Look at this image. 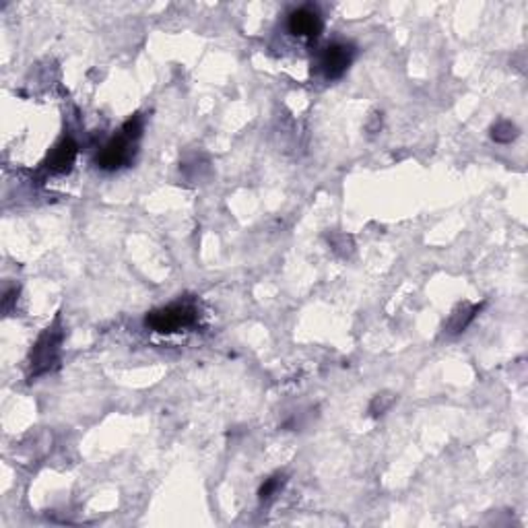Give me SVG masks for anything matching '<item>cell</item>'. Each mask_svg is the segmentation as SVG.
Returning <instances> with one entry per match:
<instances>
[{
    "mask_svg": "<svg viewBox=\"0 0 528 528\" xmlns=\"http://www.w3.org/2000/svg\"><path fill=\"white\" fill-rule=\"evenodd\" d=\"M62 339H64V330L60 326V318H56L54 324H50L42 332V337L37 339V343L31 351V357H29V368H31L29 376L31 378H37V376L46 373L58 361Z\"/></svg>",
    "mask_w": 528,
    "mask_h": 528,
    "instance_id": "obj_1",
    "label": "cell"
},
{
    "mask_svg": "<svg viewBox=\"0 0 528 528\" xmlns=\"http://www.w3.org/2000/svg\"><path fill=\"white\" fill-rule=\"evenodd\" d=\"M198 318V312L194 306H188V304H174V306H167V308H159V310H153L151 314H147L145 318V324L155 330V332H161V335H169V332H176L180 328H186V326H192Z\"/></svg>",
    "mask_w": 528,
    "mask_h": 528,
    "instance_id": "obj_2",
    "label": "cell"
},
{
    "mask_svg": "<svg viewBox=\"0 0 528 528\" xmlns=\"http://www.w3.org/2000/svg\"><path fill=\"white\" fill-rule=\"evenodd\" d=\"M355 56V48L351 44H330L320 54V71L326 79H339L347 73Z\"/></svg>",
    "mask_w": 528,
    "mask_h": 528,
    "instance_id": "obj_3",
    "label": "cell"
},
{
    "mask_svg": "<svg viewBox=\"0 0 528 528\" xmlns=\"http://www.w3.org/2000/svg\"><path fill=\"white\" fill-rule=\"evenodd\" d=\"M131 143L132 140H128V138L122 136V134L116 136V138H112L106 147L100 151V155H97V165H100L102 169H106V172H114V169L122 167L124 163H128L132 157Z\"/></svg>",
    "mask_w": 528,
    "mask_h": 528,
    "instance_id": "obj_4",
    "label": "cell"
},
{
    "mask_svg": "<svg viewBox=\"0 0 528 528\" xmlns=\"http://www.w3.org/2000/svg\"><path fill=\"white\" fill-rule=\"evenodd\" d=\"M289 33L297 35V37H306V40H316L318 35L322 33V17L318 15L314 8H297L289 15Z\"/></svg>",
    "mask_w": 528,
    "mask_h": 528,
    "instance_id": "obj_5",
    "label": "cell"
},
{
    "mask_svg": "<svg viewBox=\"0 0 528 528\" xmlns=\"http://www.w3.org/2000/svg\"><path fill=\"white\" fill-rule=\"evenodd\" d=\"M77 153H79V147L73 138H62L46 159V165L50 172H56V174H64L73 167L75 159H77Z\"/></svg>",
    "mask_w": 528,
    "mask_h": 528,
    "instance_id": "obj_6",
    "label": "cell"
},
{
    "mask_svg": "<svg viewBox=\"0 0 528 528\" xmlns=\"http://www.w3.org/2000/svg\"><path fill=\"white\" fill-rule=\"evenodd\" d=\"M481 312V306H469V304H462L460 308H456L454 310V314L450 316L448 320V332L450 335H458V332H462L473 320L475 316Z\"/></svg>",
    "mask_w": 528,
    "mask_h": 528,
    "instance_id": "obj_7",
    "label": "cell"
},
{
    "mask_svg": "<svg viewBox=\"0 0 528 528\" xmlns=\"http://www.w3.org/2000/svg\"><path fill=\"white\" fill-rule=\"evenodd\" d=\"M518 136V126L510 120H500L491 126V138L496 143H502V145H508L512 143L514 138Z\"/></svg>",
    "mask_w": 528,
    "mask_h": 528,
    "instance_id": "obj_8",
    "label": "cell"
},
{
    "mask_svg": "<svg viewBox=\"0 0 528 528\" xmlns=\"http://www.w3.org/2000/svg\"><path fill=\"white\" fill-rule=\"evenodd\" d=\"M395 402H396L395 392H388V390H384V392H378V395L371 398L370 415H371V417H380V415L388 413V411L392 409V404H395Z\"/></svg>",
    "mask_w": 528,
    "mask_h": 528,
    "instance_id": "obj_9",
    "label": "cell"
},
{
    "mask_svg": "<svg viewBox=\"0 0 528 528\" xmlns=\"http://www.w3.org/2000/svg\"><path fill=\"white\" fill-rule=\"evenodd\" d=\"M283 485H285V476L283 475L268 476V479L263 483L260 491H258V498H260L263 502H268L270 498H275V493H277Z\"/></svg>",
    "mask_w": 528,
    "mask_h": 528,
    "instance_id": "obj_10",
    "label": "cell"
},
{
    "mask_svg": "<svg viewBox=\"0 0 528 528\" xmlns=\"http://www.w3.org/2000/svg\"><path fill=\"white\" fill-rule=\"evenodd\" d=\"M328 241H330L332 250L339 256H351V252H353V239L349 238V236H344V234H332L328 238Z\"/></svg>",
    "mask_w": 528,
    "mask_h": 528,
    "instance_id": "obj_11",
    "label": "cell"
},
{
    "mask_svg": "<svg viewBox=\"0 0 528 528\" xmlns=\"http://www.w3.org/2000/svg\"><path fill=\"white\" fill-rule=\"evenodd\" d=\"M140 132H143V118L138 114L132 116L131 120H126L122 126V136H126L128 140H136L140 136Z\"/></svg>",
    "mask_w": 528,
    "mask_h": 528,
    "instance_id": "obj_12",
    "label": "cell"
},
{
    "mask_svg": "<svg viewBox=\"0 0 528 528\" xmlns=\"http://www.w3.org/2000/svg\"><path fill=\"white\" fill-rule=\"evenodd\" d=\"M15 299H17V287H13V289L4 293V299H2V308H4V312H8V310H11V304H13Z\"/></svg>",
    "mask_w": 528,
    "mask_h": 528,
    "instance_id": "obj_13",
    "label": "cell"
}]
</instances>
